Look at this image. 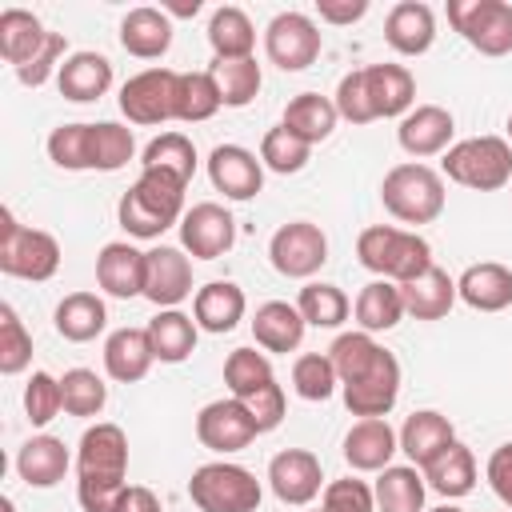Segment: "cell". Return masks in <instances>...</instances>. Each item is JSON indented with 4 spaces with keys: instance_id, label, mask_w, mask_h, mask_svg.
<instances>
[{
    "instance_id": "1",
    "label": "cell",
    "mask_w": 512,
    "mask_h": 512,
    "mask_svg": "<svg viewBox=\"0 0 512 512\" xmlns=\"http://www.w3.org/2000/svg\"><path fill=\"white\" fill-rule=\"evenodd\" d=\"M184 180H176L172 172L160 168H140L136 184L120 196L116 204V220L128 236L136 240H156L160 232H168L172 224H180L184 216Z\"/></svg>"
},
{
    "instance_id": "2",
    "label": "cell",
    "mask_w": 512,
    "mask_h": 512,
    "mask_svg": "<svg viewBox=\"0 0 512 512\" xmlns=\"http://www.w3.org/2000/svg\"><path fill=\"white\" fill-rule=\"evenodd\" d=\"M356 260L376 280L408 284V280H416L420 272L432 268V244L420 232L392 228V224H372L356 236Z\"/></svg>"
},
{
    "instance_id": "3",
    "label": "cell",
    "mask_w": 512,
    "mask_h": 512,
    "mask_svg": "<svg viewBox=\"0 0 512 512\" xmlns=\"http://www.w3.org/2000/svg\"><path fill=\"white\" fill-rule=\"evenodd\" d=\"M380 200L400 224H432L444 212V176L420 160L396 164L380 180Z\"/></svg>"
},
{
    "instance_id": "4",
    "label": "cell",
    "mask_w": 512,
    "mask_h": 512,
    "mask_svg": "<svg viewBox=\"0 0 512 512\" xmlns=\"http://www.w3.org/2000/svg\"><path fill=\"white\" fill-rule=\"evenodd\" d=\"M444 176L472 192H496L512 180V144L504 136H468L440 160Z\"/></svg>"
},
{
    "instance_id": "5",
    "label": "cell",
    "mask_w": 512,
    "mask_h": 512,
    "mask_svg": "<svg viewBox=\"0 0 512 512\" xmlns=\"http://www.w3.org/2000/svg\"><path fill=\"white\" fill-rule=\"evenodd\" d=\"M60 268V244L44 228H28L12 216V208H0V272L16 280H52Z\"/></svg>"
},
{
    "instance_id": "6",
    "label": "cell",
    "mask_w": 512,
    "mask_h": 512,
    "mask_svg": "<svg viewBox=\"0 0 512 512\" xmlns=\"http://www.w3.org/2000/svg\"><path fill=\"white\" fill-rule=\"evenodd\" d=\"M260 496H264V488H260L256 472H248L244 464H232V460L200 464L188 480V500L200 512H256Z\"/></svg>"
},
{
    "instance_id": "7",
    "label": "cell",
    "mask_w": 512,
    "mask_h": 512,
    "mask_svg": "<svg viewBox=\"0 0 512 512\" xmlns=\"http://www.w3.org/2000/svg\"><path fill=\"white\" fill-rule=\"evenodd\" d=\"M448 24L480 56L512 52V4L508 0H448Z\"/></svg>"
},
{
    "instance_id": "8",
    "label": "cell",
    "mask_w": 512,
    "mask_h": 512,
    "mask_svg": "<svg viewBox=\"0 0 512 512\" xmlns=\"http://www.w3.org/2000/svg\"><path fill=\"white\" fill-rule=\"evenodd\" d=\"M268 260L288 280H308L328 260V236L312 220H288L268 240Z\"/></svg>"
},
{
    "instance_id": "9",
    "label": "cell",
    "mask_w": 512,
    "mask_h": 512,
    "mask_svg": "<svg viewBox=\"0 0 512 512\" xmlns=\"http://www.w3.org/2000/svg\"><path fill=\"white\" fill-rule=\"evenodd\" d=\"M320 48H324V36L316 20L304 12H276L264 28V52L280 72H304L308 64H316Z\"/></svg>"
},
{
    "instance_id": "10",
    "label": "cell",
    "mask_w": 512,
    "mask_h": 512,
    "mask_svg": "<svg viewBox=\"0 0 512 512\" xmlns=\"http://www.w3.org/2000/svg\"><path fill=\"white\" fill-rule=\"evenodd\" d=\"M176 80L172 68H144L124 80L120 88V112L132 124H164L176 120Z\"/></svg>"
},
{
    "instance_id": "11",
    "label": "cell",
    "mask_w": 512,
    "mask_h": 512,
    "mask_svg": "<svg viewBox=\"0 0 512 512\" xmlns=\"http://www.w3.org/2000/svg\"><path fill=\"white\" fill-rule=\"evenodd\" d=\"M76 476L80 480H112V484H128V436L120 424L96 420L92 428H84L80 444H76Z\"/></svg>"
},
{
    "instance_id": "12",
    "label": "cell",
    "mask_w": 512,
    "mask_h": 512,
    "mask_svg": "<svg viewBox=\"0 0 512 512\" xmlns=\"http://www.w3.org/2000/svg\"><path fill=\"white\" fill-rule=\"evenodd\" d=\"M256 436H260V428H256L252 412H248L236 396L212 400V404H204V408L196 412V440H200L208 452H216V456L240 452V448H248Z\"/></svg>"
},
{
    "instance_id": "13",
    "label": "cell",
    "mask_w": 512,
    "mask_h": 512,
    "mask_svg": "<svg viewBox=\"0 0 512 512\" xmlns=\"http://www.w3.org/2000/svg\"><path fill=\"white\" fill-rule=\"evenodd\" d=\"M236 244V220L224 204L200 200L180 216V248L192 260H216Z\"/></svg>"
},
{
    "instance_id": "14",
    "label": "cell",
    "mask_w": 512,
    "mask_h": 512,
    "mask_svg": "<svg viewBox=\"0 0 512 512\" xmlns=\"http://www.w3.org/2000/svg\"><path fill=\"white\" fill-rule=\"evenodd\" d=\"M340 392H344V408H348L352 416H360V420L388 416V412L396 408V400H400V360L384 348V352L376 356V364H372L360 380L340 384Z\"/></svg>"
},
{
    "instance_id": "15",
    "label": "cell",
    "mask_w": 512,
    "mask_h": 512,
    "mask_svg": "<svg viewBox=\"0 0 512 512\" xmlns=\"http://www.w3.org/2000/svg\"><path fill=\"white\" fill-rule=\"evenodd\" d=\"M268 488L276 492L280 504H292V508H304L320 496L324 488V468H320V456L308 452V448H284L268 460Z\"/></svg>"
},
{
    "instance_id": "16",
    "label": "cell",
    "mask_w": 512,
    "mask_h": 512,
    "mask_svg": "<svg viewBox=\"0 0 512 512\" xmlns=\"http://www.w3.org/2000/svg\"><path fill=\"white\" fill-rule=\"evenodd\" d=\"M208 180L224 200H252L264 188V164L244 144H216L208 152Z\"/></svg>"
},
{
    "instance_id": "17",
    "label": "cell",
    "mask_w": 512,
    "mask_h": 512,
    "mask_svg": "<svg viewBox=\"0 0 512 512\" xmlns=\"http://www.w3.org/2000/svg\"><path fill=\"white\" fill-rule=\"evenodd\" d=\"M452 132H456V120H452L448 108H440V104H416L400 120L396 140H400V148L412 160H428V156H444L452 148Z\"/></svg>"
},
{
    "instance_id": "18",
    "label": "cell",
    "mask_w": 512,
    "mask_h": 512,
    "mask_svg": "<svg viewBox=\"0 0 512 512\" xmlns=\"http://www.w3.org/2000/svg\"><path fill=\"white\" fill-rule=\"evenodd\" d=\"M144 296L156 308H176L192 296V260L184 248L160 244L148 252V276H144Z\"/></svg>"
},
{
    "instance_id": "19",
    "label": "cell",
    "mask_w": 512,
    "mask_h": 512,
    "mask_svg": "<svg viewBox=\"0 0 512 512\" xmlns=\"http://www.w3.org/2000/svg\"><path fill=\"white\" fill-rule=\"evenodd\" d=\"M144 276H148V252L132 248L128 240H112L100 248L96 256V284L116 296V300H132L144 296Z\"/></svg>"
},
{
    "instance_id": "20",
    "label": "cell",
    "mask_w": 512,
    "mask_h": 512,
    "mask_svg": "<svg viewBox=\"0 0 512 512\" xmlns=\"http://www.w3.org/2000/svg\"><path fill=\"white\" fill-rule=\"evenodd\" d=\"M396 452H400V432H392L384 416L356 420L344 436V460L352 472H384Z\"/></svg>"
},
{
    "instance_id": "21",
    "label": "cell",
    "mask_w": 512,
    "mask_h": 512,
    "mask_svg": "<svg viewBox=\"0 0 512 512\" xmlns=\"http://www.w3.org/2000/svg\"><path fill=\"white\" fill-rule=\"evenodd\" d=\"M244 312H248L244 288L232 284V280H208L192 296V320H196L200 332H212V336L232 332L244 320Z\"/></svg>"
},
{
    "instance_id": "22",
    "label": "cell",
    "mask_w": 512,
    "mask_h": 512,
    "mask_svg": "<svg viewBox=\"0 0 512 512\" xmlns=\"http://www.w3.org/2000/svg\"><path fill=\"white\" fill-rule=\"evenodd\" d=\"M384 40L400 56H424L436 40V12L420 0H400L388 8L384 20Z\"/></svg>"
},
{
    "instance_id": "23",
    "label": "cell",
    "mask_w": 512,
    "mask_h": 512,
    "mask_svg": "<svg viewBox=\"0 0 512 512\" xmlns=\"http://www.w3.org/2000/svg\"><path fill=\"white\" fill-rule=\"evenodd\" d=\"M364 88H368L376 120H392V116L404 120L416 104V76L404 64H368L364 68Z\"/></svg>"
},
{
    "instance_id": "24",
    "label": "cell",
    "mask_w": 512,
    "mask_h": 512,
    "mask_svg": "<svg viewBox=\"0 0 512 512\" xmlns=\"http://www.w3.org/2000/svg\"><path fill=\"white\" fill-rule=\"evenodd\" d=\"M456 296L476 312H504L512 304V268L500 260L468 264L456 280Z\"/></svg>"
},
{
    "instance_id": "25",
    "label": "cell",
    "mask_w": 512,
    "mask_h": 512,
    "mask_svg": "<svg viewBox=\"0 0 512 512\" xmlns=\"http://www.w3.org/2000/svg\"><path fill=\"white\" fill-rule=\"evenodd\" d=\"M72 468V456L64 448L60 436H28L16 452V476L28 484V488H56L64 480V472Z\"/></svg>"
},
{
    "instance_id": "26",
    "label": "cell",
    "mask_w": 512,
    "mask_h": 512,
    "mask_svg": "<svg viewBox=\"0 0 512 512\" xmlns=\"http://www.w3.org/2000/svg\"><path fill=\"white\" fill-rule=\"evenodd\" d=\"M120 48L136 60H160L172 48V16L164 8H132L120 20Z\"/></svg>"
},
{
    "instance_id": "27",
    "label": "cell",
    "mask_w": 512,
    "mask_h": 512,
    "mask_svg": "<svg viewBox=\"0 0 512 512\" xmlns=\"http://www.w3.org/2000/svg\"><path fill=\"white\" fill-rule=\"evenodd\" d=\"M152 364H156V352H152L148 328H116V332L104 340V372H108L116 384H136V380H144Z\"/></svg>"
},
{
    "instance_id": "28",
    "label": "cell",
    "mask_w": 512,
    "mask_h": 512,
    "mask_svg": "<svg viewBox=\"0 0 512 512\" xmlns=\"http://www.w3.org/2000/svg\"><path fill=\"white\" fill-rule=\"evenodd\" d=\"M448 444H456V432H452V420L436 408H420L404 420L400 428V452L416 464V468H428Z\"/></svg>"
},
{
    "instance_id": "29",
    "label": "cell",
    "mask_w": 512,
    "mask_h": 512,
    "mask_svg": "<svg viewBox=\"0 0 512 512\" xmlns=\"http://www.w3.org/2000/svg\"><path fill=\"white\" fill-rule=\"evenodd\" d=\"M60 96L72 104H92L112 88V60L100 52H72L56 72Z\"/></svg>"
},
{
    "instance_id": "30",
    "label": "cell",
    "mask_w": 512,
    "mask_h": 512,
    "mask_svg": "<svg viewBox=\"0 0 512 512\" xmlns=\"http://www.w3.org/2000/svg\"><path fill=\"white\" fill-rule=\"evenodd\" d=\"M304 316L296 304L288 300H264L252 316V340L264 348V352H296L300 340H304Z\"/></svg>"
},
{
    "instance_id": "31",
    "label": "cell",
    "mask_w": 512,
    "mask_h": 512,
    "mask_svg": "<svg viewBox=\"0 0 512 512\" xmlns=\"http://www.w3.org/2000/svg\"><path fill=\"white\" fill-rule=\"evenodd\" d=\"M48 36H52V32H44V24H40L36 12H28V8H4V12H0V56H4L16 72L28 68V64L44 52Z\"/></svg>"
},
{
    "instance_id": "32",
    "label": "cell",
    "mask_w": 512,
    "mask_h": 512,
    "mask_svg": "<svg viewBox=\"0 0 512 512\" xmlns=\"http://www.w3.org/2000/svg\"><path fill=\"white\" fill-rule=\"evenodd\" d=\"M400 296H404V312L416 316V320H444L452 312V304L460 300L456 280L436 264L428 272H420L416 280L400 284Z\"/></svg>"
},
{
    "instance_id": "33",
    "label": "cell",
    "mask_w": 512,
    "mask_h": 512,
    "mask_svg": "<svg viewBox=\"0 0 512 512\" xmlns=\"http://www.w3.org/2000/svg\"><path fill=\"white\" fill-rule=\"evenodd\" d=\"M352 316L360 324V332H392L408 312H404V296H400V284L392 280H368L356 300H352Z\"/></svg>"
},
{
    "instance_id": "34",
    "label": "cell",
    "mask_w": 512,
    "mask_h": 512,
    "mask_svg": "<svg viewBox=\"0 0 512 512\" xmlns=\"http://www.w3.org/2000/svg\"><path fill=\"white\" fill-rule=\"evenodd\" d=\"M52 324H56V332H60L64 340L88 344V340H96V336L104 332L108 308H104V300H100L96 292H68V296L56 304Z\"/></svg>"
},
{
    "instance_id": "35",
    "label": "cell",
    "mask_w": 512,
    "mask_h": 512,
    "mask_svg": "<svg viewBox=\"0 0 512 512\" xmlns=\"http://www.w3.org/2000/svg\"><path fill=\"white\" fill-rule=\"evenodd\" d=\"M196 332H200L196 320L180 308H160L148 320V340L160 364H184L196 352Z\"/></svg>"
},
{
    "instance_id": "36",
    "label": "cell",
    "mask_w": 512,
    "mask_h": 512,
    "mask_svg": "<svg viewBox=\"0 0 512 512\" xmlns=\"http://www.w3.org/2000/svg\"><path fill=\"white\" fill-rule=\"evenodd\" d=\"M424 472V484L432 488V492H440L444 500H460V496H468L472 488H476V456H472V448L468 444H448L428 468H420Z\"/></svg>"
},
{
    "instance_id": "37",
    "label": "cell",
    "mask_w": 512,
    "mask_h": 512,
    "mask_svg": "<svg viewBox=\"0 0 512 512\" xmlns=\"http://www.w3.org/2000/svg\"><path fill=\"white\" fill-rule=\"evenodd\" d=\"M208 44L216 60H248L256 48V28L244 8L224 4L208 16Z\"/></svg>"
},
{
    "instance_id": "38",
    "label": "cell",
    "mask_w": 512,
    "mask_h": 512,
    "mask_svg": "<svg viewBox=\"0 0 512 512\" xmlns=\"http://www.w3.org/2000/svg\"><path fill=\"white\" fill-rule=\"evenodd\" d=\"M336 120H340V112H336V104H332L328 96H320V92H300V96L288 100L280 124H284L292 136H300L304 144H320V140H328V136L336 132Z\"/></svg>"
},
{
    "instance_id": "39",
    "label": "cell",
    "mask_w": 512,
    "mask_h": 512,
    "mask_svg": "<svg viewBox=\"0 0 512 512\" xmlns=\"http://www.w3.org/2000/svg\"><path fill=\"white\" fill-rule=\"evenodd\" d=\"M376 508L380 512H424V472L416 464H388L376 472Z\"/></svg>"
},
{
    "instance_id": "40",
    "label": "cell",
    "mask_w": 512,
    "mask_h": 512,
    "mask_svg": "<svg viewBox=\"0 0 512 512\" xmlns=\"http://www.w3.org/2000/svg\"><path fill=\"white\" fill-rule=\"evenodd\" d=\"M224 108L220 100V84L212 72H180L176 80V120L184 124H200L212 120Z\"/></svg>"
},
{
    "instance_id": "41",
    "label": "cell",
    "mask_w": 512,
    "mask_h": 512,
    "mask_svg": "<svg viewBox=\"0 0 512 512\" xmlns=\"http://www.w3.org/2000/svg\"><path fill=\"white\" fill-rule=\"evenodd\" d=\"M296 308H300L304 324H312V328H340L348 320V312H352V300L336 284L308 280L300 288V296H296Z\"/></svg>"
},
{
    "instance_id": "42",
    "label": "cell",
    "mask_w": 512,
    "mask_h": 512,
    "mask_svg": "<svg viewBox=\"0 0 512 512\" xmlns=\"http://www.w3.org/2000/svg\"><path fill=\"white\" fill-rule=\"evenodd\" d=\"M380 352H384V344H376L372 332H340L332 340V348H328V360H332L340 384H352V380H360L376 364Z\"/></svg>"
},
{
    "instance_id": "43",
    "label": "cell",
    "mask_w": 512,
    "mask_h": 512,
    "mask_svg": "<svg viewBox=\"0 0 512 512\" xmlns=\"http://www.w3.org/2000/svg\"><path fill=\"white\" fill-rule=\"evenodd\" d=\"M208 72H212L216 84H220L224 108H244V104H252L256 92H260V84H264L256 56H248V60H212Z\"/></svg>"
},
{
    "instance_id": "44",
    "label": "cell",
    "mask_w": 512,
    "mask_h": 512,
    "mask_svg": "<svg viewBox=\"0 0 512 512\" xmlns=\"http://www.w3.org/2000/svg\"><path fill=\"white\" fill-rule=\"evenodd\" d=\"M272 380H276V372H272L268 352H256V348H232L228 352V360H224V384H228V392L236 400L252 396L256 388H264Z\"/></svg>"
},
{
    "instance_id": "45",
    "label": "cell",
    "mask_w": 512,
    "mask_h": 512,
    "mask_svg": "<svg viewBox=\"0 0 512 512\" xmlns=\"http://www.w3.org/2000/svg\"><path fill=\"white\" fill-rule=\"evenodd\" d=\"M60 396H64V412L68 416H100L108 404V384L92 372V368H68L60 376Z\"/></svg>"
},
{
    "instance_id": "46",
    "label": "cell",
    "mask_w": 512,
    "mask_h": 512,
    "mask_svg": "<svg viewBox=\"0 0 512 512\" xmlns=\"http://www.w3.org/2000/svg\"><path fill=\"white\" fill-rule=\"evenodd\" d=\"M132 156H136V136H132V128H124V124H116V120L92 124V168H96V172H120Z\"/></svg>"
},
{
    "instance_id": "47",
    "label": "cell",
    "mask_w": 512,
    "mask_h": 512,
    "mask_svg": "<svg viewBox=\"0 0 512 512\" xmlns=\"http://www.w3.org/2000/svg\"><path fill=\"white\" fill-rule=\"evenodd\" d=\"M144 168H160V172H172L176 180H192V172H196V148H192V140L184 136V132H160L148 148H144V160H140Z\"/></svg>"
},
{
    "instance_id": "48",
    "label": "cell",
    "mask_w": 512,
    "mask_h": 512,
    "mask_svg": "<svg viewBox=\"0 0 512 512\" xmlns=\"http://www.w3.org/2000/svg\"><path fill=\"white\" fill-rule=\"evenodd\" d=\"M48 160L64 172L92 168V124H60L48 136Z\"/></svg>"
},
{
    "instance_id": "49",
    "label": "cell",
    "mask_w": 512,
    "mask_h": 512,
    "mask_svg": "<svg viewBox=\"0 0 512 512\" xmlns=\"http://www.w3.org/2000/svg\"><path fill=\"white\" fill-rule=\"evenodd\" d=\"M292 388H296L300 400H312V404L316 400H328L340 388V376H336L328 352H304V356H296V364H292Z\"/></svg>"
},
{
    "instance_id": "50",
    "label": "cell",
    "mask_w": 512,
    "mask_h": 512,
    "mask_svg": "<svg viewBox=\"0 0 512 512\" xmlns=\"http://www.w3.org/2000/svg\"><path fill=\"white\" fill-rule=\"evenodd\" d=\"M308 156H312V144H304L300 136H292L284 124L268 128L264 140H260V164L272 168V172H280V176L300 172L308 164Z\"/></svg>"
},
{
    "instance_id": "51",
    "label": "cell",
    "mask_w": 512,
    "mask_h": 512,
    "mask_svg": "<svg viewBox=\"0 0 512 512\" xmlns=\"http://www.w3.org/2000/svg\"><path fill=\"white\" fill-rule=\"evenodd\" d=\"M32 364V336L12 304H0V372L16 376Z\"/></svg>"
},
{
    "instance_id": "52",
    "label": "cell",
    "mask_w": 512,
    "mask_h": 512,
    "mask_svg": "<svg viewBox=\"0 0 512 512\" xmlns=\"http://www.w3.org/2000/svg\"><path fill=\"white\" fill-rule=\"evenodd\" d=\"M24 412L36 428L52 424L64 412V396H60V380L52 372H32L24 384Z\"/></svg>"
},
{
    "instance_id": "53",
    "label": "cell",
    "mask_w": 512,
    "mask_h": 512,
    "mask_svg": "<svg viewBox=\"0 0 512 512\" xmlns=\"http://www.w3.org/2000/svg\"><path fill=\"white\" fill-rule=\"evenodd\" d=\"M332 104H336L340 120H348V124H372L376 120L372 100H368V88H364V68H352L348 76H340Z\"/></svg>"
},
{
    "instance_id": "54",
    "label": "cell",
    "mask_w": 512,
    "mask_h": 512,
    "mask_svg": "<svg viewBox=\"0 0 512 512\" xmlns=\"http://www.w3.org/2000/svg\"><path fill=\"white\" fill-rule=\"evenodd\" d=\"M320 512H376V492L356 476L332 480V484H324Z\"/></svg>"
},
{
    "instance_id": "55",
    "label": "cell",
    "mask_w": 512,
    "mask_h": 512,
    "mask_svg": "<svg viewBox=\"0 0 512 512\" xmlns=\"http://www.w3.org/2000/svg\"><path fill=\"white\" fill-rule=\"evenodd\" d=\"M248 412H252V420H256V428L260 432H272L280 420H284V408H288V400H284V388L272 380V384H264V388H256L252 396H244L240 400Z\"/></svg>"
},
{
    "instance_id": "56",
    "label": "cell",
    "mask_w": 512,
    "mask_h": 512,
    "mask_svg": "<svg viewBox=\"0 0 512 512\" xmlns=\"http://www.w3.org/2000/svg\"><path fill=\"white\" fill-rule=\"evenodd\" d=\"M64 48H68V44H64V36H60V32H52V36H48V44H44V52H40L28 68H20V72H16V80H20L24 88H40V84H48V76H52V72H60V64L68 60V56H64Z\"/></svg>"
},
{
    "instance_id": "57",
    "label": "cell",
    "mask_w": 512,
    "mask_h": 512,
    "mask_svg": "<svg viewBox=\"0 0 512 512\" xmlns=\"http://www.w3.org/2000/svg\"><path fill=\"white\" fill-rule=\"evenodd\" d=\"M484 480H488V488L496 492V500L512 512V440L500 444V448H492V456H488V464H484Z\"/></svg>"
},
{
    "instance_id": "58",
    "label": "cell",
    "mask_w": 512,
    "mask_h": 512,
    "mask_svg": "<svg viewBox=\"0 0 512 512\" xmlns=\"http://www.w3.org/2000/svg\"><path fill=\"white\" fill-rule=\"evenodd\" d=\"M316 12H320V20H328V24H356V20L368 12V0H320Z\"/></svg>"
},
{
    "instance_id": "59",
    "label": "cell",
    "mask_w": 512,
    "mask_h": 512,
    "mask_svg": "<svg viewBox=\"0 0 512 512\" xmlns=\"http://www.w3.org/2000/svg\"><path fill=\"white\" fill-rule=\"evenodd\" d=\"M116 512H160V500H156L152 488H144V484H128L124 496H120V504H116Z\"/></svg>"
},
{
    "instance_id": "60",
    "label": "cell",
    "mask_w": 512,
    "mask_h": 512,
    "mask_svg": "<svg viewBox=\"0 0 512 512\" xmlns=\"http://www.w3.org/2000/svg\"><path fill=\"white\" fill-rule=\"evenodd\" d=\"M164 12H168V16H196V12H200V0H192V4H188V0H184V4H164Z\"/></svg>"
},
{
    "instance_id": "61",
    "label": "cell",
    "mask_w": 512,
    "mask_h": 512,
    "mask_svg": "<svg viewBox=\"0 0 512 512\" xmlns=\"http://www.w3.org/2000/svg\"><path fill=\"white\" fill-rule=\"evenodd\" d=\"M428 512H464V508H456V504H440V508H428Z\"/></svg>"
},
{
    "instance_id": "62",
    "label": "cell",
    "mask_w": 512,
    "mask_h": 512,
    "mask_svg": "<svg viewBox=\"0 0 512 512\" xmlns=\"http://www.w3.org/2000/svg\"><path fill=\"white\" fill-rule=\"evenodd\" d=\"M508 144H512V116H508Z\"/></svg>"
},
{
    "instance_id": "63",
    "label": "cell",
    "mask_w": 512,
    "mask_h": 512,
    "mask_svg": "<svg viewBox=\"0 0 512 512\" xmlns=\"http://www.w3.org/2000/svg\"><path fill=\"white\" fill-rule=\"evenodd\" d=\"M4 512H12V500H4Z\"/></svg>"
},
{
    "instance_id": "64",
    "label": "cell",
    "mask_w": 512,
    "mask_h": 512,
    "mask_svg": "<svg viewBox=\"0 0 512 512\" xmlns=\"http://www.w3.org/2000/svg\"><path fill=\"white\" fill-rule=\"evenodd\" d=\"M316 512H320V508H316Z\"/></svg>"
}]
</instances>
